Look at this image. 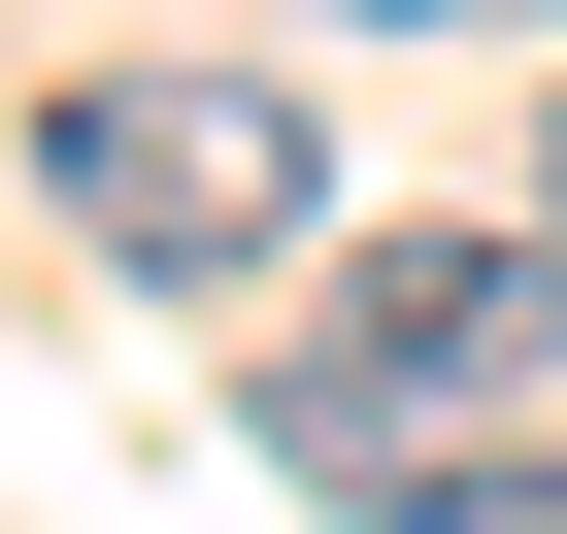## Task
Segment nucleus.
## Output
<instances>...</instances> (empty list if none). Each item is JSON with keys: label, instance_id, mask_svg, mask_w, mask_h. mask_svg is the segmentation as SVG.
<instances>
[{"label": "nucleus", "instance_id": "nucleus-2", "mask_svg": "<svg viewBox=\"0 0 567 534\" xmlns=\"http://www.w3.org/2000/svg\"><path fill=\"white\" fill-rule=\"evenodd\" d=\"M34 167H68V234H101V267H167V301L334 267V101H301V68H101Z\"/></svg>", "mask_w": 567, "mask_h": 534}, {"label": "nucleus", "instance_id": "nucleus-3", "mask_svg": "<svg viewBox=\"0 0 567 534\" xmlns=\"http://www.w3.org/2000/svg\"><path fill=\"white\" fill-rule=\"evenodd\" d=\"M368 534H567V434H467V468H401Z\"/></svg>", "mask_w": 567, "mask_h": 534}, {"label": "nucleus", "instance_id": "nucleus-5", "mask_svg": "<svg viewBox=\"0 0 567 534\" xmlns=\"http://www.w3.org/2000/svg\"><path fill=\"white\" fill-rule=\"evenodd\" d=\"M534 201H567V101H534Z\"/></svg>", "mask_w": 567, "mask_h": 534}, {"label": "nucleus", "instance_id": "nucleus-1", "mask_svg": "<svg viewBox=\"0 0 567 534\" xmlns=\"http://www.w3.org/2000/svg\"><path fill=\"white\" fill-rule=\"evenodd\" d=\"M534 368H567V201H434V234H334V301L267 335V468L401 501V468L534 434Z\"/></svg>", "mask_w": 567, "mask_h": 534}, {"label": "nucleus", "instance_id": "nucleus-4", "mask_svg": "<svg viewBox=\"0 0 567 534\" xmlns=\"http://www.w3.org/2000/svg\"><path fill=\"white\" fill-rule=\"evenodd\" d=\"M368 34H567V0H368Z\"/></svg>", "mask_w": 567, "mask_h": 534}]
</instances>
